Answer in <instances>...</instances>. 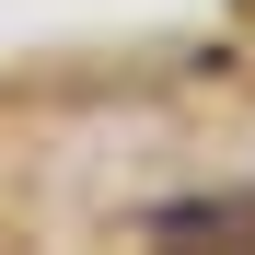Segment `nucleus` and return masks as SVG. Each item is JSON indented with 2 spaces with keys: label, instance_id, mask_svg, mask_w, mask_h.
I'll return each instance as SVG.
<instances>
[{
  "label": "nucleus",
  "instance_id": "obj_1",
  "mask_svg": "<svg viewBox=\"0 0 255 255\" xmlns=\"http://www.w3.org/2000/svg\"><path fill=\"white\" fill-rule=\"evenodd\" d=\"M151 232H255L244 197H197V209H151Z\"/></svg>",
  "mask_w": 255,
  "mask_h": 255
}]
</instances>
